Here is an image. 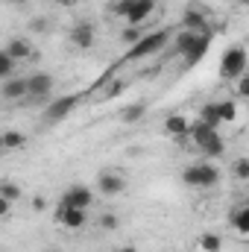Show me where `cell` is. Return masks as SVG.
Instances as JSON below:
<instances>
[{"mask_svg": "<svg viewBox=\"0 0 249 252\" xmlns=\"http://www.w3.org/2000/svg\"><path fill=\"white\" fill-rule=\"evenodd\" d=\"M47 208V199L44 196H32V211H44Z\"/></svg>", "mask_w": 249, "mask_h": 252, "instance_id": "32", "label": "cell"}, {"mask_svg": "<svg viewBox=\"0 0 249 252\" xmlns=\"http://www.w3.org/2000/svg\"><path fill=\"white\" fill-rule=\"evenodd\" d=\"M141 35H144V32H141L138 27H126L124 32H121V41H124V44H129V47H132V44H135V41H138Z\"/></svg>", "mask_w": 249, "mask_h": 252, "instance_id": "27", "label": "cell"}, {"mask_svg": "<svg viewBox=\"0 0 249 252\" xmlns=\"http://www.w3.org/2000/svg\"><path fill=\"white\" fill-rule=\"evenodd\" d=\"M47 27H50V24H47L44 18H35V21H30V30H32V32H47Z\"/></svg>", "mask_w": 249, "mask_h": 252, "instance_id": "30", "label": "cell"}, {"mask_svg": "<svg viewBox=\"0 0 249 252\" xmlns=\"http://www.w3.org/2000/svg\"><path fill=\"white\" fill-rule=\"evenodd\" d=\"M214 109H217L220 126L223 124H235V121H238V103H235V100H214Z\"/></svg>", "mask_w": 249, "mask_h": 252, "instance_id": "18", "label": "cell"}, {"mask_svg": "<svg viewBox=\"0 0 249 252\" xmlns=\"http://www.w3.org/2000/svg\"><path fill=\"white\" fill-rule=\"evenodd\" d=\"M124 88H126L124 82H112V85H106V88H103V97H106V100H115Z\"/></svg>", "mask_w": 249, "mask_h": 252, "instance_id": "29", "label": "cell"}, {"mask_svg": "<svg viewBox=\"0 0 249 252\" xmlns=\"http://www.w3.org/2000/svg\"><path fill=\"white\" fill-rule=\"evenodd\" d=\"M211 38H214V35H208V32H196V35H193V41H190L187 53L182 56L187 67H190V64H196V62H202V59L208 56V50H211Z\"/></svg>", "mask_w": 249, "mask_h": 252, "instance_id": "13", "label": "cell"}, {"mask_svg": "<svg viewBox=\"0 0 249 252\" xmlns=\"http://www.w3.org/2000/svg\"><path fill=\"white\" fill-rule=\"evenodd\" d=\"M112 252H138V247H132V244H126V247H115Z\"/></svg>", "mask_w": 249, "mask_h": 252, "instance_id": "34", "label": "cell"}, {"mask_svg": "<svg viewBox=\"0 0 249 252\" xmlns=\"http://www.w3.org/2000/svg\"><path fill=\"white\" fill-rule=\"evenodd\" d=\"M196 121H202V124H208V126H220V118H217V109H214V103H205L202 109H199V118Z\"/></svg>", "mask_w": 249, "mask_h": 252, "instance_id": "23", "label": "cell"}, {"mask_svg": "<svg viewBox=\"0 0 249 252\" xmlns=\"http://www.w3.org/2000/svg\"><path fill=\"white\" fill-rule=\"evenodd\" d=\"M0 196L9 199V202H18V199H21V185H15V182H0Z\"/></svg>", "mask_w": 249, "mask_h": 252, "instance_id": "24", "label": "cell"}, {"mask_svg": "<svg viewBox=\"0 0 249 252\" xmlns=\"http://www.w3.org/2000/svg\"><path fill=\"white\" fill-rule=\"evenodd\" d=\"M53 85H56L53 73H47V70H35V73L27 76V97L35 100V103H47L50 94H53Z\"/></svg>", "mask_w": 249, "mask_h": 252, "instance_id": "6", "label": "cell"}, {"mask_svg": "<svg viewBox=\"0 0 249 252\" xmlns=\"http://www.w3.org/2000/svg\"><path fill=\"white\" fill-rule=\"evenodd\" d=\"M193 35H196V32H190V30H182V32L176 35V41H173V50H176V56H185L187 47H190V41H193Z\"/></svg>", "mask_w": 249, "mask_h": 252, "instance_id": "22", "label": "cell"}, {"mask_svg": "<svg viewBox=\"0 0 249 252\" xmlns=\"http://www.w3.org/2000/svg\"><path fill=\"white\" fill-rule=\"evenodd\" d=\"M76 103H79V94H64V97H56L53 103H44V124H59L64 121L73 109H76Z\"/></svg>", "mask_w": 249, "mask_h": 252, "instance_id": "7", "label": "cell"}, {"mask_svg": "<svg viewBox=\"0 0 249 252\" xmlns=\"http://www.w3.org/2000/svg\"><path fill=\"white\" fill-rule=\"evenodd\" d=\"M0 97L9 100V103L24 100V97H27V76H9V79H3V85H0Z\"/></svg>", "mask_w": 249, "mask_h": 252, "instance_id": "14", "label": "cell"}, {"mask_svg": "<svg viewBox=\"0 0 249 252\" xmlns=\"http://www.w3.org/2000/svg\"><path fill=\"white\" fill-rule=\"evenodd\" d=\"M144 115H147V103H132V106H126L121 112V121L124 124H138Z\"/></svg>", "mask_w": 249, "mask_h": 252, "instance_id": "20", "label": "cell"}, {"mask_svg": "<svg viewBox=\"0 0 249 252\" xmlns=\"http://www.w3.org/2000/svg\"><path fill=\"white\" fill-rule=\"evenodd\" d=\"M59 3H73V0H59Z\"/></svg>", "mask_w": 249, "mask_h": 252, "instance_id": "37", "label": "cell"}, {"mask_svg": "<svg viewBox=\"0 0 249 252\" xmlns=\"http://www.w3.org/2000/svg\"><path fill=\"white\" fill-rule=\"evenodd\" d=\"M100 229H103V232H115V229H118V217H115V214H103V217H100Z\"/></svg>", "mask_w": 249, "mask_h": 252, "instance_id": "28", "label": "cell"}, {"mask_svg": "<svg viewBox=\"0 0 249 252\" xmlns=\"http://www.w3.org/2000/svg\"><path fill=\"white\" fill-rule=\"evenodd\" d=\"M47 252H62V250H47Z\"/></svg>", "mask_w": 249, "mask_h": 252, "instance_id": "38", "label": "cell"}, {"mask_svg": "<svg viewBox=\"0 0 249 252\" xmlns=\"http://www.w3.org/2000/svg\"><path fill=\"white\" fill-rule=\"evenodd\" d=\"M182 27L190 30V32H208V35H214V27L208 24V15L199 6H187L185 15H182Z\"/></svg>", "mask_w": 249, "mask_h": 252, "instance_id": "12", "label": "cell"}, {"mask_svg": "<svg viewBox=\"0 0 249 252\" xmlns=\"http://www.w3.org/2000/svg\"><path fill=\"white\" fill-rule=\"evenodd\" d=\"M244 73H247V47L244 44L226 47L220 59V79H238Z\"/></svg>", "mask_w": 249, "mask_h": 252, "instance_id": "5", "label": "cell"}, {"mask_svg": "<svg viewBox=\"0 0 249 252\" xmlns=\"http://www.w3.org/2000/svg\"><path fill=\"white\" fill-rule=\"evenodd\" d=\"M238 3H241V6H249V0H238Z\"/></svg>", "mask_w": 249, "mask_h": 252, "instance_id": "36", "label": "cell"}, {"mask_svg": "<svg viewBox=\"0 0 249 252\" xmlns=\"http://www.w3.org/2000/svg\"><path fill=\"white\" fill-rule=\"evenodd\" d=\"M9 211H12V202H9V199H3V196H0V217H6V214H9Z\"/></svg>", "mask_w": 249, "mask_h": 252, "instance_id": "33", "label": "cell"}, {"mask_svg": "<svg viewBox=\"0 0 249 252\" xmlns=\"http://www.w3.org/2000/svg\"><path fill=\"white\" fill-rule=\"evenodd\" d=\"M229 226H232L241 238H247L249 235V205H238V208H232V214H229Z\"/></svg>", "mask_w": 249, "mask_h": 252, "instance_id": "17", "label": "cell"}, {"mask_svg": "<svg viewBox=\"0 0 249 252\" xmlns=\"http://www.w3.org/2000/svg\"><path fill=\"white\" fill-rule=\"evenodd\" d=\"M56 223H59L62 229L76 232V229H82V226L88 223V208H67V205H59V208H56Z\"/></svg>", "mask_w": 249, "mask_h": 252, "instance_id": "11", "label": "cell"}, {"mask_svg": "<svg viewBox=\"0 0 249 252\" xmlns=\"http://www.w3.org/2000/svg\"><path fill=\"white\" fill-rule=\"evenodd\" d=\"M15 73V59L6 56V50H0V79H9Z\"/></svg>", "mask_w": 249, "mask_h": 252, "instance_id": "26", "label": "cell"}, {"mask_svg": "<svg viewBox=\"0 0 249 252\" xmlns=\"http://www.w3.org/2000/svg\"><path fill=\"white\" fill-rule=\"evenodd\" d=\"M164 132L170 135V138H187V132H190V121H187L185 115H170L167 121H164Z\"/></svg>", "mask_w": 249, "mask_h": 252, "instance_id": "16", "label": "cell"}, {"mask_svg": "<svg viewBox=\"0 0 249 252\" xmlns=\"http://www.w3.org/2000/svg\"><path fill=\"white\" fill-rule=\"evenodd\" d=\"M97 190H100L103 196H118V193H124L126 190L124 173H118V170H100V173H97Z\"/></svg>", "mask_w": 249, "mask_h": 252, "instance_id": "10", "label": "cell"}, {"mask_svg": "<svg viewBox=\"0 0 249 252\" xmlns=\"http://www.w3.org/2000/svg\"><path fill=\"white\" fill-rule=\"evenodd\" d=\"M94 41H97V27H94L91 21H79V24L70 27V44H73V47H79V50H91Z\"/></svg>", "mask_w": 249, "mask_h": 252, "instance_id": "8", "label": "cell"}, {"mask_svg": "<svg viewBox=\"0 0 249 252\" xmlns=\"http://www.w3.org/2000/svg\"><path fill=\"white\" fill-rule=\"evenodd\" d=\"M182 182L187 188H214L220 182V167L211 161H196L182 170Z\"/></svg>", "mask_w": 249, "mask_h": 252, "instance_id": "4", "label": "cell"}, {"mask_svg": "<svg viewBox=\"0 0 249 252\" xmlns=\"http://www.w3.org/2000/svg\"><path fill=\"white\" fill-rule=\"evenodd\" d=\"M3 153H6V150H3V132H0V156H3Z\"/></svg>", "mask_w": 249, "mask_h": 252, "instance_id": "35", "label": "cell"}, {"mask_svg": "<svg viewBox=\"0 0 249 252\" xmlns=\"http://www.w3.org/2000/svg\"><path fill=\"white\" fill-rule=\"evenodd\" d=\"M187 135L193 138V144H196V150H199L202 156L217 158V156H223V153H226V141L220 138V132H217L214 126L202 124V121H193Z\"/></svg>", "mask_w": 249, "mask_h": 252, "instance_id": "1", "label": "cell"}, {"mask_svg": "<svg viewBox=\"0 0 249 252\" xmlns=\"http://www.w3.org/2000/svg\"><path fill=\"white\" fill-rule=\"evenodd\" d=\"M170 30H156V32H144L129 50H126L124 62H141V59H147V56H156L167 41H170Z\"/></svg>", "mask_w": 249, "mask_h": 252, "instance_id": "2", "label": "cell"}, {"mask_svg": "<svg viewBox=\"0 0 249 252\" xmlns=\"http://www.w3.org/2000/svg\"><path fill=\"white\" fill-rule=\"evenodd\" d=\"M196 247L202 252H220L223 250V238H220L217 232H202V235L196 238Z\"/></svg>", "mask_w": 249, "mask_h": 252, "instance_id": "19", "label": "cell"}, {"mask_svg": "<svg viewBox=\"0 0 249 252\" xmlns=\"http://www.w3.org/2000/svg\"><path fill=\"white\" fill-rule=\"evenodd\" d=\"M153 12H156V0H115L112 3V15L126 18L129 27L144 24Z\"/></svg>", "mask_w": 249, "mask_h": 252, "instance_id": "3", "label": "cell"}, {"mask_svg": "<svg viewBox=\"0 0 249 252\" xmlns=\"http://www.w3.org/2000/svg\"><path fill=\"white\" fill-rule=\"evenodd\" d=\"M232 176H235L238 182H247L249 179V158H238V161L232 164Z\"/></svg>", "mask_w": 249, "mask_h": 252, "instance_id": "25", "label": "cell"}, {"mask_svg": "<svg viewBox=\"0 0 249 252\" xmlns=\"http://www.w3.org/2000/svg\"><path fill=\"white\" fill-rule=\"evenodd\" d=\"M3 50H6V56H9V59H15V62H21V59H30V56H32V44H30L27 38H9Z\"/></svg>", "mask_w": 249, "mask_h": 252, "instance_id": "15", "label": "cell"}, {"mask_svg": "<svg viewBox=\"0 0 249 252\" xmlns=\"http://www.w3.org/2000/svg\"><path fill=\"white\" fill-rule=\"evenodd\" d=\"M91 202H94V193L88 185H70L59 196V205H67V208H91Z\"/></svg>", "mask_w": 249, "mask_h": 252, "instance_id": "9", "label": "cell"}, {"mask_svg": "<svg viewBox=\"0 0 249 252\" xmlns=\"http://www.w3.org/2000/svg\"><path fill=\"white\" fill-rule=\"evenodd\" d=\"M238 79H241V85H238V94H241V97H247V94H249V79H247V73H244V76H238Z\"/></svg>", "mask_w": 249, "mask_h": 252, "instance_id": "31", "label": "cell"}, {"mask_svg": "<svg viewBox=\"0 0 249 252\" xmlns=\"http://www.w3.org/2000/svg\"><path fill=\"white\" fill-rule=\"evenodd\" d=\"M27 144V135L24 132H18V129H9V132H3V150L9 153V150H21Z\"/></svg>", "mask_w": 249, "mask_h": 252, "instance_id": "21", "label": "cell"}]
</instances>
